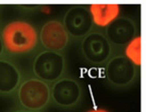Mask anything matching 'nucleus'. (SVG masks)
<instances>
[{
    "label": "nucleus",
    "mask_w": 146,
    "mask_h": 112,
    "mask_svg": "<svg viewBox=\"0 0 146 112\" xmlns=\"http://www.w3.org/2000/svg\"><path fill=\"white\" fill-rule=\"evenodd\" d=\"M106 77L114 87L125 88L135 80L137 66L125 56H115L107 63Z\"/></svg>",
    "instance_id": "4"
},
{
    "label": "nucleus",
    "mask_w": 146,
    "mask_h": 112,
    "mask_svg": "<svg viewBox=\"0 0 146 112\" xmlns=\"http://www.w3.org/2000/svg\"><path fill=\"white\" fill-rule=\"evenodd\" d=\"M40 40L43 47L47 50L59 52L67 46L69 34L64 25L59 20H49L42 27Z\"/></svg>",
    "instance_id": "8"
},
{
    "label": "nucleus",
    "mask_w": 146,
    "mask_h": 112,
    "mask_svg": "<svg viewBox=\"0 0 146 112\" xmlns=\"http://www.w3.org/2000/svg\"><path fill=\"white\" fill-rule=\"evenodd\" d=\"M125 57L135 66L142 65V37L137 35L133 40L127 44L125 49Z\"/></svg>",
    "instance_id": "12"
},
{
    "label": "nucleus",
    "mask_w": 146,
    "mask_h": 112,
    "mask_svg": "<svg viewBox=\"0 0 146 112\" xmlns=\"http://www.w3.org/2000/svg\"><path fill=\"white\" fill-rule=\"evenodd\" d=\"M82 90L77 80L73 78H61L53 84L51 97L54 104L62 108H70L80 101Z\"/></svg>",
    "instance_id": "7"
},
{
    "label": "nucleus",
    "mask_w": 146,
    "mask_h": 112,
    "mask_svg": "<svg viewBox=\"0 0 146 112\" xmlns=\"http://www.w3.org/2000/svg\"><path fill=\"white\" fill-rule=\"evenodd\" d=\"M105 35L111 45L116 47L127 46L137 36V26L129 17H118L109 27L106 28Z\"/></svg>",
    "instance_id": "9"
},
{
    "label": "nucleus",
    "mask_w": 146,
    "mask_h": 112,
    "mask_svg": "<svg viewBox=\"0 0 146 112\" xmlns=\"http://www.w3.org/2000/svg\"><path fill=\"white\" fill-rule=\"evenodd\" d=\"M37 40L36 29L31 24L23 20H15L8 24L2 32L3 45L13 53L31 51L36 47Z\"/></svg>",
    "instance_id": "1"
},
{
    "label": "nucleus",
    "mask_w": 146,
    "mask_h": 112,
    "mask_svg": "<svg viewBox=\"0 0 146 112\" xmlns=\"http://www.w3.org/2000/svg\"><path fill=\"white\" fill-rule=\"evenodd\" d=\"M3 41H2V39H1V36H0V56L3 53Z\"/></svg>",
    "instance_id": "14"
},
{
    "label": "nucleus",
    "mask_w": 146,
    "mask_h": 112,
    "mask_svg": "<svg viewBox=\"0 0 146 112\" xmlns=\"http://www.w3.org/2000/svg\"><path fill=\"white\" fill-rule=\"evenodd\" d=\"M51 90L47 82L38 78H31L21 83L18 90V99L27 110H41L48 105Z\"/></svg>",
    "instance_id": "2"
},
{
    "label": "nucleus",
    "mask_w": 146,
    "mask_h": 112,
    "mask_svg": "<svg viewBox=\"0 0 146 112\" xmlns=\"http://www.w3.org/2000/svg\"><path fill=\"white\" fill-rule=\"evenodd\" d=\"M81 51L85 60L93 64H102L112 53V45L107 36L100 32H91L81 43Z\"/></svg>",
    "instance_id": "5"
},
{
    "label": "nucleus",
    "mask_w": 146,
    "mask_h": 112,
    "mask_svg": "<svg viewBox=\"0 0 146 112\" xmlns=\"http://www.w3.org/2000/svg\"><path fill=\"white\" fill-rule=\"evenodd\" d=\"M63 25L69 35L80 39L90 34L94 23L89 9L83 5H74L65 13Z\"/></svg>",
    "instance_id": "6"
},
{
    "label": "nucleus",
    "mask_w": 146,
    "mask_h": 112,
    "mask_svg": "<svg viewBox=\"0 0 146 112\" xmlns=\"http://www.w3.org/2000/svg\"><path fill=\"white\" fill-rule=\"evenodd\" d=\"M65 71L63 55L56 51H43L38 53L33 62V73L45 82H57Z\"/></svg>",
    "instance_id": "3"
},
{
    "label": "nucleus",
    "mask_w": 146,
    "mask_h": 112,
    "mask_svg": "<svg viewBox=\"0 0 146 112\" xmlns=\"http://www.w3.org/2000/svg\"><path fill=\"white\" fill-rule=\"evenodd\" d=\"M21 73L7 60H0V93H11L19 85Z\"/></svg>",
    "instance_id": "11"
},
{
    "label": "nucleus",
    "mask_w": 146,
    "mask_h": 112,
    "mask_svg": "<svg viewBox=\"0 0 146 112\" xmlns=\"http://www.w3.org/2000/svg\"><path fill=\"white\" fill-rule=\"evenodd\" d=\"M89 11L95 26L107 28L118 18L121 5L117 3H93L89 5Z\"/></svg>",
    "instance_id": "10"
},
{
    "label": "nucleus",
    "mask_w": 146,
    "mask_h": 112,
    "mask_svg": "<svg viewBox=\"0 0 146 112\" xmlns=\"http://www.w3.org/2000/svg\"><path fill=\"white\" fill-rule=\"evenodd\" d=\"M14 112H35V111H32V110H18V111H14Z\"/></svg>",
    "instance_id": "15"
},
{
    "label": "nucleus",
    "mask_w": 146,
    "mask_h": 112,
    "mask_svg": "<svg viewBox=\"0 0 146 112\" xmlns=\"http://www.w3.org/2000/svg\"><path fill=\"white\" fill-rule=\"evenodd\" d=\"M88 112H109V111H108V110H105V109L96 108V109H92V110H89Z\"/></svg>",
    "instance_id": "13"
}]
</instances>
